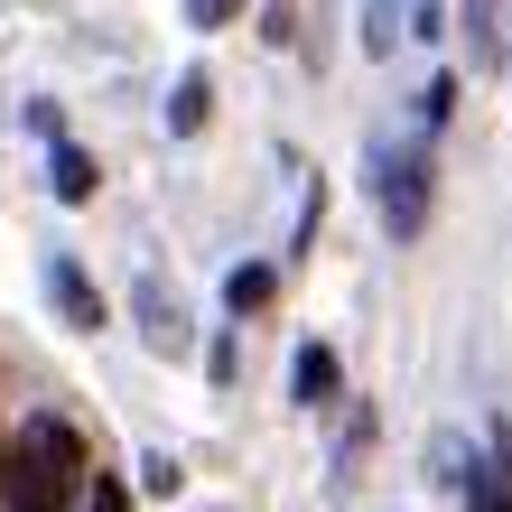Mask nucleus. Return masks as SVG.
Masks as SVG:
<instances>
[{
  "mask_svg": "<svg viewBox=\"0 0 512 512\" xmlns=\"http://www.w3.org/2000/svg\"><path fill=\"white\" fill-rule=\"evenodd\" d=\"M84 485V438L66 419H28L19 447H0V503L10 512H66Z\"/></svg>",
  "mask_w": 512,
  "mask_h": 512,
  "instance_id": "f257e3e1",
  "label": "nucleus"
},
{
  "mask_svg": "<svg viewBox=\"0 0 512 512\" xmlns=\"http://www.w3.org/2000/svg\"><path fill=\"white\" fill-rule=\"evenodd\" d=\"M373 205H382L391 243H410V233L429 224V149L419 140H382L373 149Z\"/></svg>",
  "mask_w": 512,
  "mask_h": 512,
  "instance_id": "f03ea898",
  "label": "nucleus"
},
{
  "mask_svg": "<svg viewBox=\"0 0 512 512\" xmlns=\"http://www.w3.org/2000/svg\"><path fill=\"white\" fill-rule=\"evenodd\" d=\"M466 485H475V512H512V419L485 429V466H466Z\"/></svg>",
  "mask_w": 512,
  "mask_h": 512,
  "instance_id": "7ed1b4c3",
  "label": "nucleus"
},
{
  "mask_svg": "<svg viewBox=\"0 0 512 512\" xmlns=\"http://www.w3.org/2000/svg\"><path fill=\"white\" fill-rule=\"evenodd\" d=\"M47 298H56V308H66V326H84V336H94V326H103V289L84 280L75 261H47Z\"/></svg>",
  "mask_w": 512,
  "mask_h": 512,
  "instance_id": "20e7f679",
  "label": "nucleus"
},
{
  "mask_svg": "<svg viewBox=\"0 0 512 512\" xmlns=\"http://www.w3.org/2000/svg\"><path fill=\"white\" fill-rule=\"evenodd\" d=\"M140 326H149V345H159V354L187 345V317H177V298H168L159 280H140Z\"/></svg>",
  "mask_w": 512,
  "mask_h": 512,
  "instance_id": "39448f33",
  "label": "nucleus"
},
{
  "mask_svg": "<svg viewBox=\"0 0 512 512\" xmlns=\"http://www.w3.org/2000/svg\"><path fill=\"white\" fill-rule=\"evenodd\" d=\"M289 382H298V401H308V410H326L345 373H336V354H326V345H298V373H289Z\"/></svg>",
  "mask_w": 512,
  "mask_h": 512,
  "instance_id": "423d86ee",
  "label": "nucleus"
},
{
  "mask_svg": "<svg viewBox=\"0 0 512 512\" xmlns=\"http://www.w3.org/2000/svg\"><path fill=\"white\" fill-rule=\"evenodd\" d=\"M205 103H215V84H205V75H177V94H168V131H177V140L205 131Z\"/></svg>",
  "mask_w": 512,
  "mask_h": 512,
  "instance_id": "0eeeda50",
  "label": "nucleus"
},
{
  "mask_svg": "<svg viewBox=\"0 0 512 512\" xmlns=\"http://www.w3.org/2000/svg\"><path fill=\"white\" fill-rule=\"evenodd\" d=\"M47 177H56V196H66V205H84V196H94V159H84L75 140H56V159H47Z\"/></svg>",
  "mask_w": 512,
  "mask_h": 512,
  "instance_id": "6e6552de",
  "label": "nucleus"
},
{
  "mask_svg": "<svg viewBox=\"0 0 512 512\" xmlns=\"http://www.w3.org/2000/svg\"><path fill=\"white\" fill-rule=\"evenodd\" d=\"M270 289H280V270H270V261H243V270L224 280V298H233V308H261Z\"/></svg>",
  "mask_w": 512,
  "mask_h": 512,
  "instance_id": "1a4fd4ad",
  "label": "nucleus"
},
{
  "mask_svg": "<svg viewBox=\"0 0 512 512\" xmlns=\"http://www.w3.org/2000/svg\"><path fill=\"white\" fill-rule=\"evenodd\" d=\"M391 19H401V10H391V0H373V10H364V47H373V56H391V38H401V28H391Z\"/></svg>",
  "mask_w": 512,
  "mask_h": 512,
  "instance_id": "9d476101",
  "label": "nucleus"
},
{
  "mask_svg": "<svg viewBox=\"0 0 512 512\" xmlns=\"http://www.w3.org/2000/svg\"><path fill=\"white\" fill-rule=\"evenodd\" d=\"M447 112H457V84H447V75H438V84H429V94H419V131H438V122H447Z\"/></svg>",
  "mask_w": 512,
  "mask_h": 512,
  "instance_id": "9b49d317",
  "label": "nucleus"
},
{
  "mask_svg": "<svg viewBox=\"0 0 512 512\" xmlns=\"http://www.w3.org/2000/svg\"><path fill=\"white\" fill-rule=\"evenodd\" d=\"M233 10H243V0H187V19H196V28H233Z\"/></svg>",
  "mask_w": 512,
  "mask_h": 512,
  "instance_id": "f8f14e48",
  "label": "nucleus"
},
{
  "mask_svg": "<svg viewBox=\"0 0 512 512\" xmlns=\"http://www.w3.org/2000/svg\"><path fill=\"white\" fill-rule=\"evenodd\" d=\"M84 512H122V485L103 475V485H94V503H84Z\"/></svg>",
  "mask_w": 512,
  "mask_h": 512,
  "instance_id": "ddd939ff",
  "label": "nucleus"
}]
</instances>
